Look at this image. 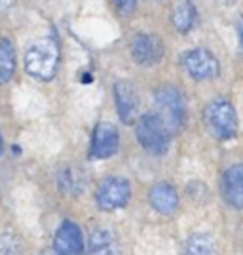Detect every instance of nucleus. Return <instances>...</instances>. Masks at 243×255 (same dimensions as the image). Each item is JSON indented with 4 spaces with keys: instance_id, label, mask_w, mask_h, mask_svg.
I'll return each instance as SVG.
<instances>
[{
    "instance_id": "0eeeda50",
    "label": "nucleus",
    "mask_w": 243,
    "mask_h": 255,
    "mask_svg": "<svg viewBox=\"0 0 243 255\" xmlns=\"http://www.w3.org/2000/svg\"><path fill=\"white\" fill-rule=\"evenodd\" d=\"M131 57L141 67L156 65L163 57V40L150 32H139L131 40Z\"/></svg>"
},
{
    "instance_id": "aec40b11",
    "label": "nucleus",
    "mask_w": 243,
    "mask_h": 255,
    "mask_svg": "<svg viewBox=\"0 0 243 255\" xmlns=\"http://www.w3.org/2000/svg\"><path fill=\"white\" fill-rule=\"evenodd\" d=\"M238 36H240V46L243 50V17H240V21H238Z\"/></svg>"
},
{
    "instance_id": "6e6552de",
    "label": "nucleus",
    "mask_w": 243,
    "mask_h": 255,
    "mask_svg": "<svg viewBox=\"0 0 243 255\" xmlns=\"http://www.w3.org/2000/svg\"><path fill=\"white\" fill-rule=\"evenodd\" d=\"M55 255H84V234L78 225L67 219L53 234Z\"/></svg>"
},
{
    "instance_id": "9b49d317",
    "label": "nucleus",
    "mask_w": 243,
    "mask_h": 255,
    "mask_svg": "<svg viewBox=\"0 0 243 255\" xmlns=\"http://www.w3.org/2000/svg\"><path fill=\"white\" fill-rule=\"evenodd\" d=\"M221 194L234 210H243V162L232 164L221 177Z\"/></svg>"
},
{
    "instance_id": "6ab92c4d",
    "label": "nucleus",
    "mask_w": 243,
    "mask_h": 255,
    "mask_svg": "<svg viewBox=\"0 0 243 255\" xmlns=\"http://www.w3.org/2000/svg\"><path fill=\"white\" fill-rule=\"evenodd\" d=\"M135 4H137V0H114V6H116V10L120 15H131L133 10H135Z\"/></svg>"
},
{
    "instance_id": "f3484780",
    "label": "nucleus",
    "mask_w": 243,
    "mask_h": 255,
    "mask_svg": "<svg viewBox=\"0 0 243 255\" xmlns=\"http://www.w3.org/2000/svg\"><path fill=\"white\" fill-rule=\"evenodd\" d=\"M15 75V50L8 38H0V86H6Z\"/></svg>"
},
{
    "instance_id": "39448f33",
    "label": "nucleus",
    "mask_w": 243,
    "mask_h": 255,
    "mask_svg": "<svg viewBox=\"0 0 243 255\" xmlns=\"http://www.w3.org/2000/svg\"><path fill=\"white\" fill-rule=\"evenodd\" d=\"M131 200V185L126 177L110 175L99 183L95 191V204L103 212H116L126 208Z\"/></svg>"
},
{
    "instance_id": "dca6fc26",
    "label": "nucleus",
    "mask_w": 243,
    "mask_h": 255,
    "mask_svg": "<svg viewBox=\"0 0 243 255\" xmlns=\"http://www.w3.org/2000/svg\"><path fill=\"white\" fill-rule=\"evenodd\" d=\"M182 255H219V248L209 234L194 233L188 236Z\"/></svg>"
},
{
    "instance_id": "ddd939ff",
    "label": "nucleus",
    "mask_w": 243,
    "mask_h": 255,
    "mask_svg": "<svg viewBox=\"0 0 243 255\" xmlns=\"http://www.w3.org/2000/svg\"><path fill=\"white\" fill-rule=\"evenodd\" d=\"M87 255H122L116 234L108 229H97L87 240Z\"/></svg>"
},
{
    "instance_id": "a211bd4d",
    "label": "nucleus",
    "mask_w": 243,
    "mask_h": 255,
    "mask_svg": "<svg viewBox=\"0 0 243 255\" xmlns=\"http://www.w3.org/2000/svg\"><path fill=\"white\" fill-rule=\"evenodd\" d=\"M23 250L19 236L11 231L0 233V255H19Z\"/></svg>"
},
{
    "instance_id": "1a4fd4ad",
    "label": "nucleus",
    "mask_w": 243,
    "mask_h": 255,
    "mask_svg": "<svg viewBox=\"0 0 243 255\" xmlns=\"http://www.w3.org/2000/svg\"><path fill=\"white\" fill-rule=\"evenodd\" d=\"M112 96H114V103H116L118 117L124 124H131L137 120L139 113V96L135 86L127 80H118L112 86Z\"/></svg>"
},
{
    "instance_id": "9d476101",
    "label": "nucleus",
    "mask_w": 243,
    "mask_h": 255,
    "mask_svg": "<svg viewBox=\"0 0 243 255\" xmlns=\"http://www.w3.org/2000/svg\"><path fill=\"white\" fill-rule=\"evenodd\" d=\"M120 133L118 128L110 122H99L91 135V156L97 160L110 158L118 152Z\"/></svg>"
},
{
    "instance_id": "4be33fe9",
    "label": "nucleus",
    "mask_w": 243,
    "mask_h": 255,
    "mask_svg": "<svg viewBox=\"0 0 243 255\" xmlns=\"http://www.w3.org/2000/svg\"><path fill=\"white\" fill-rule=\"evenodd\" d=\"M236 2H238V0H224V4H226V6H234Z\"/></svg>"
},
{
    "instance_id": "f8f14e48",
    "label": "nucleus",
    "mask_w": 243,
    "mask_h": 255,
    "mask_svg": "<svg viewBox=\"0 0 243 255\" xmlns=\"http://www.w3.org/2000/svg\"><path fill=\"white\" fill-rule=\"evenodd\" d=\"M148 200L150 206L162 215H171L179 210V192L167 181L156 183L148 192Z\"/></svg>"
},
{
    "instance_id": "4468645a",
    "label": "nucleus",
    "mask_w": 243,
    "mask_h": 255,
    "mask_svg": "<svg viewBox=\"0 0 243 255\" xmlns=\"http://www.w3.org/2000/svg\"><path fill=\"white\" fill-rule=\"evenodd\" d=\"M57 187L67 196H78L85 189V177L74 164H65L57 170Z\"/></svg>"
},
{
    "instance_id": "20e7f679",
    "label": "nucleus",
    "mask_w": 243,
    "mask_h": 255,
    "mask_svg": "<svg viewBox=\"0 0 243 255\" xmlns=\"http://www.w3.org/2000/svg\"><path fill=\"white\" fill-rule=\"evenodd\" d=\"M154 103L158 107L160 118L171 133H177L186 122V103L179 90L173 86H162L154 92Z\"/></svg>"
},
{
    "instance_id": "412c9836",
    "label": "nucleus",
    "mask_w": 243,
    "mask_h": 255,
    "mask_svg": "<svg viewBox=\"0 0 243 255\" xmlns=\"http://www.w3.org/2000/svg\"><path fill=\"white\" fill-rule=\"evenodd\" d=\"M4 152V137H2V133H0V154Z\"/></svg>"
},
{
    "instance_id": "423d86ee",
    "label": "nucleus",
    "mask_w": 243,
    "mask_h": 255,
    "mask_svg": "<svg viewBox=\"0 0 243 255\" xmlns=\"http://www.w3.org/2000/svg\"><path fill=\"white\" fill-rule=\"evenodd\" d=\"M182 71L194 80H215L221 75V65L219 59L205 48H194L180 55Z\"/></svg>"
},
{
    "instance_id": "2eb2a0df",
    "label": "nucleus",
    "mask_w": 243,
    "mask_h": 255,
    "mask_svg": "<svg viewBox=\"0 0 243 255\" xmlns=\"http://www.w3.org/2000/svg\"><path fill=\"white\" fill-rule=\"evenodd\" d=\"M196 19H198V11L194 8V4L188 2V0H182V2H179V4L173 8L171 21H173V27L179 32L192 31L194 25H196Z\"/></svg>"
},
{
    "instance_id": "f257e3e1",
    "label": "nucleus",
    "mask_w": 243,
    "mask_h": 255,
    "mask_svg": "<svg viewBox=\"0 0 243 255\" xmlns=\"http://www.w3.org/2000/svg\"><path fill=\"white\" fill-rule=\"evenodd\" d=\"M203 124L219 141H228L238 135V113L226 97H215L203 109Z\"/></svg>"
},
{
    "instance_id": "f03ea898",
    "label": "nucleus",
    "mask_w": 243,
    "mask_h": 255,
    "mask_svg": "<svg viewBox=\"0 0 243 255\" xmlns=\"http://www.w3.org/2000/svg\"><path fill=\"white\" fill-rule=\"evenodd\" d=\"M135 137L143 149L154 154L163 156L169 150L171 131L158 113H147L135 120Z\"/></svg>"
},
{
    "instance_id": "7ed1b4c3",
    "label": "nucleus",
    "mask_w": 243,
    "mask_h": 255,
    "mask_svg": "<svg viewBox=\"0 0 243 255\" xmlns=\"http://www.w3.org/2000/svg\"><path fill=\"white\" fill-rule=\"evenodd\" d=\"M59 65V46L53 38H42L34 42L25 53V71L36 78L48 82L57 73Z\"/></svg>"
}]
</instances>
